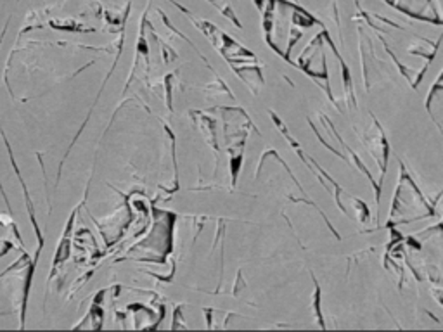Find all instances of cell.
<instances>
[{"label":"cell","mask_w":443,"mask_h":332,"mask_svg":"<svg viewBox=\"0 0 443 332\" xmlns=\"http://www.w3.org/2000/svg\"><path fill=\"white\" fill-rule=\"evenodd\" d=\"M73 222H75V213H71V216H69L68 225H66V230H64L63 239H61L59 246H57L56 256H54V261H52V272H50V277H52L54 270H56L57 266H59L61 263H64V261L68 260V256H69V234H71Z\"/></svg>","instance_id":"obj_2"},{"label":"cell","mask_w":443,"mask_h":332,"mask_svg":"<svg viewBox=\"0 0 443 332\" xmlns=\"http://www.w3.org/2000/svg\"><path fill=\"white\" fill-rule=\"evenodd\" d=\"M13 249H14L13 241H9V239L0 237V258L6 256V254L11 253V251H13Z\"/></svg>","instance_id":"obj_4"},{"label":"cell","mask_w":443,"mask_h":332,"mask_svg":"<svg viewBox=\"0 0 443 332\" xmlns=\"http://www.w3.org/2000/svg\"><path fill=\"white\" fill-rule=\"evenodd\" d=\"M0 225H2V227H7V229H9L11 232H13L14 237L18 239L19 244H21V251L25 249V242H23V237H21V234H19L18 225H16V222H14V220H13V216H11V215H6V213L0 215Z\"/></svg>","instance_id":"obj_3"},{"label":"cell","mask_w":443,"mask_h":332,"mask_svg":"<svg viewBox=\"0 0 443 332\" xmlns=\"http://www.w3.org/2000/svg\"><path fill=\"white\" fill-rule=\"evenodd\" d=\"M0 135H2V141H4V146H6V149H7V154H9L11 165H13L14 173H16V177H18V180H19V185H21V189H23V196H25V203H26V211H28V218H30V222H32V227H33V230H35V237H37V241H38L37 254H35V258H33V261H35V263H37L38 258H40L42 249H44L45 239H44V235H42L40 227H38L37 216H35V206H33V201H32V198H30V191H28V187H26L25 179H23L21 172H19V166H18V163H16V158H14L13 148H11V142L7 141V135H6V132H4L2 129H0Z\"/></svg>","instance_id":"obj_1"}]
</instances>
